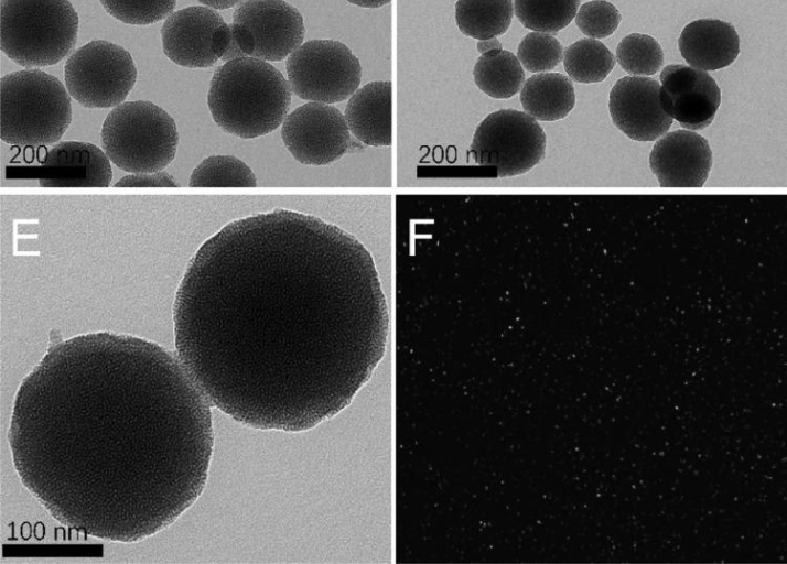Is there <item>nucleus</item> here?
I'll list each match as a JSON object with an SVG mask.
<instances>
[{
	"label": "nucleus",
	"instance_id": "1",
	"mask_svg": "<svg viewBox=\"0 0 787 564\" xmlns=\"http://www.w3.org/2000/svg\"><path fill=\"white\" fill-rule=\"evenodd\" d=\"M176 356L212 406L302 432L351 404L382 358L389 312L369 250L322 218L274 208L226 224L173 303Z\"/></svg>",
	"mask_w": 787,
	"mask_h": 564
},
{
	"label": "nucleus",
	"instance_id": "2",
	"mask_svg": "<svg viewBox=\"0 0 787 564\" xmlns=\"http://www.w3.org/2000/svg\"><path fill=\"white\" fill-rule=\"evenodd\" d=\"M211 404L176 354L127 334L48 347L22 379L8 443L22 485L63 525L132 543L202 495Z\"/></svg>",
	"mask_w": 787,
	"mask_h": 564
},
{
	"label": "nucleus",
	"instance_id": "3",
	"mask_svg": "<svg viewBox=\"0 0 787 564\" xmlns=\"http://www.w3.org/2000/svg\"><path fill=\"white\" fill-rule=\"evenodd\" d=\"M291 87L266 61L241 57L225 62L212 76L207 106L225 132L255 139L274 131L288 116Z\"/></svg>",
	"mask_w": 787,
	"mask_h": 564
},
{
	"label": "nucleus",
	"instance_id": "4",
	"mask_svg": "<svg viewBox=\"0 0 787 564\" xmlns=\"http://www.w3.org/2000/svg\"><path fill=\"white\" fill-rule=\"evenodd\" d=\"M71 95L43 70L7 74L0 79V138L17 147L58 142L72 122Z\"/></svg>",
	"mask_w": 787,
	"mask_h": 564
},
{
	"label": "nucleus",
	"instance_id": "5",
	"mask_svg": "<svg viewBox=\"0 0 787 564\" xmlns=\"http://www.w3.org/2000/svg\"><path fill=\"white\" fill-rule=\"evenodd\" d=\"M77 34L78 15L68 0H0V47L20 66L57 64Z\"/></svg>",
	"mask_w": 787,
	"mask_h": 564
},
{
	"label": "nucleus",
	"instance_id": "6",
	"mask_svg": "<svg viewBox=\"0 0 787 564\" xmlns=\"http://www.w3.org/2000/svg\"><path fill=\"white\" fill-rule=\"evenodd\" d=\"M100 144L117 167L129 173L164 170L175 158L179 132L174 119L148 100L125 101L106 116Z\"/></svg>",
	"mask_w": 787,
	"mask_h": 564
},
{
	"label": "nucleus",
	"instance_id": "7",
	"mask_svg": "<svg viewBox=\"0 0 787 564\" xmlns=\"http://www.w3.org/2000/svg\"><path fill=\"white\" fill-rule=\"evenodd\" d=\"M546 133L536 119L515 109L489 113L475 129L470 153L478 165L495 169L496 177L527 173L546 154Z\"/></svg>",
	"mask_w": 787,
	"mask_h": 564
},
{
	"label": "nucleus",
	"instance_id": "8",
	"mask_svg": "<svg viewBox=\"0 0 787 564\" xmlns=\"http://www.w3.org/2000/svg\"><path fill=\"white\" fill-rule=\"evenodd\" d=\"M68 94L86 108H110L125 101L137 79L130 53L105 40L77 48L65 62Z\"/></svg>",
	"mask_w": 787,
	"mask_h": 564
},
{
	"label": "nucleus",
	"instance_id": "9",
	"mask_svg": "<svg viewBox=\"0 0 787 564\" xmlns=\"http://www.w3.org/2000/svg\"><path fill=\"white\" fill-rule=\"evenodd\" d=\"M291 90L301 99L324 104L349 98L362 79L359 59L342 42L311 40L287 59Z\"/></svg>",
	"mask_w": 787,
	"mask_h": 564
},
{
	"label": "nucleus",
	"instance_id": "10",
	"mask_svg": "<svg viewBox=\"0 0 787 564\" xmlns=\"http://www.w3.org/2000/svg\"><path fill=\"white\" fill-rule=\"evenodd\" d=\"M281 139L303 165L323 166L339 160L352 144L344 115L334 106L310 101L288 113Z\"/></svg>",
	"mask_w": 787,
	"mask_h": 564
},
{
	"label": "nucleus",
	"instance_id": "11",
	"mask_svg": "<svg viewBox=\"0 0 787 564\" xmlns=\"http://www.w3.org/2000/svg\"><path fill=\"white\" fill-rule=\"evenodd\" d=\"M608 110L616 128L635 141L658 140L673 121L661 105L660 84L649 77L619 78L610 91Z\"/></svg>",
	"mask_w": 787,
	"mask_h": 564
},
{
	"label": "nucleus",
	"instance_id": "12",
	"mask_svg": "<svg viewBox=\"0 0 787 564\" xmlns=\"http://www.w3.org/2000/svg\"><path fill=\"white\" fill-rule=\"evenodd\" d=\"M233 22L246 25L255 39L256 58L281 61L303 42L305 26L299 10L284 0H246L233 13Z\"/></svg>",
	"mask_w": 787,
	"mask_h": 564
},
{
	"label": "nucleus",
	"instance_id": "13",
	"mask_svg": "<svg viewBox=\"0 0 787 564\" xmlns=\"http://www.w3.org/2000/svg\"><path fill=\"white\" fill-rule=\"evenodd\" d=\"M660 100L665 111L688 130L705 129L721 104V90L705 70L671 64L660 73Z\"/></svg>",
	"mask_w": 787,
	"mask_h": 564
},
{
	"label": "nucleus",
	"instance_id": "14",
	"mask_svg": "<svg viewBox=\"0 0 787 564\" xmlns=\"http://www.w3.org/2000/svg\"><path fill=\"white\" fill-rule=\"evenodd\" d=\"M224 23L222 15L208 7L193 6L173 12L161 28L164 55L187 68L213 66L219 59L213 36Z\"/></svg>",
	"mask_w": 787,
	"mask_h": 564
},
{
	"label": "nucleus",
	"instance_id": "15",
	"mask_svg": "<svg viewBox=\"0 0 787 564\" xmlns=\"http://www.w3.org/2000/svg\"><path fill=\"white\" fill-rule=\"evenodd\" d=\"M712 165L709 142L691 130L667 132L649 155V166L661 187H702Z\"/></svg>",
	"mask_w": 787,
	"mask_h": 564
},
{
	"label": "nucleus",
	"instance_id": "16",
	"mask_svg": "<svg viewBox=\"0 0 787 564\" xmlns=\"http://www.w3.org/2000/svg\"><path fill=\"white\" fill-rule=\"evenodd\" d=\"M43 187H108L112 181L110 160L97 145L61 141L43 156L35 172Z\"/></svg>",
	"mask_w": 787,
	"mask_h": 564
},
{
	"label": "nucleus",
	"instance_id": "17",
	"mask_svg": "<svg viewBox=\"0 0 787 564\" xmlns=\"http://www.w3.org/2000/svg\"><path fill=\"white\" fill-rule=\"evenodd\" d=\"M678 47L681 56L693 68L718 70L736 59L740 54V37L729 22L700 19L683 28Z\"/></svg>",
	"mask_w": 787,
	"mask_h": 564
},
{
	"label": "nucleus",
	"instance_id": "18",
	"mask_svg": "<svg viewBox=\"0 0 787 564\" xmlns=\"http://www.w3.org/2000/svg\"><path fill=\"white\" fill-rule=\"evenodd\" d=\"M391 83L371 82L348 99L344 117L351 133L363 144L389 147L392 142Z\"/></svg>",
	"mask_w": 787,
	"mask_h": 564
},
{
	"label": "nucleus",
	"instance_id": "19",
	"mask_svg": "<svg viewBox=\"0 0 787 564\" xmlns=\"http://www.w3.org/2000/svg\"><path fill=\"white\" fill-rule=\"evenodd\" d=\"M519 98L525 112L539 121L563 119L575 105L573 84L560 73L530 76L524 83Z\"/></svg>",
	"mask_w": 787,
	"mask_h": 564
},
{
	"label": "nucleus",
	"instance_id": "20",
	"mask_svg": "<svg viewBox=\"0 0 787 564\" xmlns=\"http://www.w3.org/2000/svg\"><path fill=\"white\" fill-rule=\"evenodd\" d=\"M473 77L475 85L487 96L508 99L515 96L525 83V72L514 53L490 50L477 58Z\"/></svg>",
	"mask_w": 787,
	"mask_h": 564
},
{
	"label": "nucleus",
	"instance_id": "21",
	"mask_svg": "<svg viewBox=\"0 0 787 564\" xmlns=\"http://www.w3.org/2000/svg\"><path fill=\"white\" fill-rule=\"evenodd\" d=\"M511 0H457L455 22L466 36L487 40L504 34L511 24Z\"/></svg>",
	"mask_w": 787,
	"mask_h": 564
},
{
	"label": "nucleus",
	"instance_id": "22",
	"mask_svg": "<svg viewBox=\"0 0 787 564\" xmlns=\"http://www.w3.org/2000/svg\"><path fill=\"white\" fill-rule=\"evenodd\" d=\"M563 54V66L570 79L582 84L604 80L616 63L611 51L596 39L579 40Z\"/></svg>",
	"mask_w": 787,
	"mask_h": 564
},
{
	"label": "nucleus",
	"instance_id": "23",
	"mask_svg": "<svg viewBox=\"0 0 787 564\" xmlns=\"http://www.w3.org/2000/svg\"><path fill=\"white\" fill-rule=\"evenodd\" d=\"M252 170L230 154H213L201 161L192 171L190 187H256Z\"/></svg>",
	"mask_w": 787,
	"mask_h": 564
},
{
	"label": "nucleus",
	"instance_id": "24",
	"mask_svg": "<svg viewBox=\"0 0 787 564\" xmlns=\"http://www.w3.org/2000/svg\"><path fill=\"white\" fill-rule=\"evenodd\" d=\"M580 0H514L515 14L527 29L556 34L574 19Z\"/></svg>",
	"mask_w": 787,
	"mask_h": 564
},
{
	"label": "nucleus",
	"instance_id": "25",
	"mask_svg": "<svg viewBox=\"0 0 787 564\" xmlns=\"http://www.w3.org/2000/svg\"><path fill=\"white\" fill-rule=\"evenodd\" d=\"M616 59L619 66L632 75L650 76L662 67L664 52L653 36L632 33L618 43Z\"/></svg>",
	"mask_w": 787,
	"mask_h": 564
},
{
	"label": "nucleus",
	"instance_id": "26",
	"mask_svg": "<svg viewBox=\"0 0 787 564\" xmlns=\"http://www.w3.org/2000/svg\"><path fill=\"white\" fill-rule=\"evenodd\" d=\"M563 56L562 44L551 34L533 31L524 36L517 58L526 70L540 73L559 65Z\"/></svg>",
	"mask_w": 787,
	"mask_h": 564
},
{
	"label": "nucleus",
	"instance_id": "27",
	"mask_svg": "<svg viewBox=\"0 0 787 564\" xmlns=\"http://www.w3.org/2000/svg\"><path fill=\"white\" fill-rule=\"evenodd\" d=\"M100 3L107 13L123 23L148 25L166 18L176 0H100Z\"/></svg>",
	"mask_w": 787,
	"mask_h": 564
},
{
	"label": "nucleus",
	"instance_id": "28",
	"mask_svg": "<svg viewBox=\"0 0 787 564\" xmlns=\"http://www.w3.org/2000/svg\"><path fill=\"white\" fill-rule=\"evenodd\" d=\"M574 19L583 34L592 39H604L614 33L622 15L611 2L592 0L579 8Z\"/></svg>",
	"mask_w": 787,
	"mask_h": 564
},
{
	"label": "nucleus",
	"instance_id": "29",
	"mask_svg": "<svg viewBox=\"0 0 787 564\" xmlns=\"http://www.w3.org/2000/svg\"><path fill=\"white\" fill-rule=\"evenodd\" d=\"M230 39L222 61L229 62L241 57H252L255 39L251 31L244 24L233 22L229 24Z\"/></svg>",
	"mask_w": 787,
	"mask_h": 564
},
{
	"label": "nucleus",
	"instance_id": "30",
	"mask_svg": "<svg viewBox=\"0 0 787 564\" xmlns=\"http://www.w3.org/2000/svg\"><path fill=\"white\" fill-rule=\"evenodd\" d=\"M116 187H179L177 181L166 172L130 173L115 183Z\"/></svg>",
	"mask_w": 787,
	"mask_h": 564
},
{
	"label": "nucleus",
	"instance_id": "31",
	"mask_svg": "<svg viewBox=\"0 0 787 564\" xmlns=\"http://www.w3.org/2000/svg\"><path fill=\"white\" fill-rule=\"evenodd\" d=\"M198 1L208 8H213V9H217V10L229 9L231 7H235L238 3L242 2V0H198Z\"/></svg>",
	"mask_w": 787,
	"mask_h": 564
},
{
	"label": "nucleus",
	"instance_id": "32",
	"mask_svg": "<svg viewBox=\"0 0 787 564\" xmlns=\"http://www.w3.org/2000/svg\"><path fill=\"white\" fill-rule=\"evenodd\" d=\"M476 48L481 54H483L490 50H496V48L502 50V43L496 37H490L487 40H478V42L476 44Z\"/></svg>",
	"mask_w": 787,
	"mask_h": 564
},
{
	"label": "nucleus",
	"instance_id": "33",
	"mask_svg": "<svg viewBox=\"0 0 787 564\" xmlns=\"http://www.w3.org/2000/svg\"><path fill=\"white\" fill-rule=\"evenodd\" d=\"M349 3L362 8H380L390 2V0H347Z\"/></svg>",
	"mask_w": 787,
	"mask_h": 564
}]
</instances>
